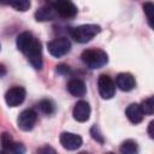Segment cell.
I'll list each match as a JSON object with an SVG mask.
<instances>
[{"label": "cell", "instance_id": "cell-1", "mask_svg": "<svg viewBox=\"0 0 154 154\" xmlns=\"http://www.w3.org/2000/svg\"><path fill=\"white\" fill-rule=\"evenodd\" d=\"M82 61L89 67V69H100L105 66L108 63V57L105 51L102 49H85L82 55Z\"/></svg>", "mask_w": 154, "mask_h": 154}, {"label": "cell", "instance_id": "cell-2", "mask_svg": "<svg viewBox=\"0 0 154 154\" xmlns=\"http://www.w3.org/2000/svg\"><path fill=\"white\" fill-rule=\"evenodd\" d=\"M100 31H101V28L96 24H84V25L73 28L71 30V36L76 42L87 43L91 38H94Z\"/></svg>", "mask_w": 154, "mask_h": 154}, {"label": "cell", "instance_id": "cell-3", "mask_svg": "<svg viewBox=\"0 0 154 154\" xmlns=\"http://www.w3.org/2000/svg\"><path fill=\"white\" fill-rule=\"evenodd\" d=\"M29 60V63L31 64V66L36 70H41L42 69V48H41V42L35 37L34 41L31 42V45L29 46V48L26 49V52L24 53Z\"/></svg>", "mask_w": 154, "mask_h": 154}, {"label": "cell", "instance_id": "cell-4", "mask_svg": "<svg viewBox=\"0 0 154 154\" xmlns=\"http://www.w3.org/2000/svg\"><path fill=\"white\" fill-rule=\"evenodd\" d=\"M47 47H48V52L51 53V55H53L55 58H60L70 52L71 42L66 37H59V38H55V40L48 42Z\"/></svg>", "mask_w": 154, "mask_h": 154}, {"label": "cell", "instance_id": "cell-5", "mask_svg": "<svg viewBox=\"0 0 154 154\" xmlns=\"http://www.w3.org/2000/svg\"><path fill=\"white\" fill-rule=\"evenodd\" d=\"M51 5L54 8L55 13L63 18H73L77 14V7L71 1L59 0V1L51 2Z\"/></svg>", "mask_w": 154, "mask_h": 154}, {"label": "cell", "instance_id": "cell-6", "mask_svg": "<svg viewBox=\"0 0 154 154\" xmlns=\"http://www.w3.org/2000/svg\"><path fill=\"white\" fill-rule=\"evenodd\" d=\"M97 88L99 93L102 99H112L116 94V84L113 79L107 75H101L97 79Z\"/></svg>", "mask_w": 154, "mask_h": 154}, {"label": "cell", "instance_id": "cell-7", "mask_svg": "<svg viewBox=\"0 0 154 154\" xmlns=\"http://www.w3.org/2000/svg\"><path fill=\"white\" fill-rule=\"evenodd\" d=\"M37 119V114L34 109H24L23 112L19 113L18 118H17V125L20 130L23 131H30Z\"/></svg>", "mask_w": 154, "mask_h": 154}, {"label": "cell", "instance_id": "cell-8", "mask_svg": "<svg viewBox=\"0 0 154 154\" xmlns=\"http://www.w3.org/2000/svg\"><path fill=\"white\" fill-rule=\"evenodd\" d=\"M25 89L23 87H12L5 94V101L10 107L19 106L25 99Z\"/></svg>", "mask_w": 154, "mask_h": 154}, {"label": "cell", "instance_id": "cell-9", "mask_svg": "<svg viewBox=\"0 0 154 154\" xmlns=\"http://www.w3.org/2000/svg\"><path fill=\"white\" fill-rule=\"evenodd\" d=\"M59 141H60V144L67 150H76L83 143L82 137L72 132H63L59 137Z\"/></svg>", "mask_w": 154, "mask_h": 154}, {"label": "cell", "instance_id": "cell-10", "mask_svg": "<svg viewBox=\"0 0 154 154\" xmlns=\"http://www.w3.org/2000/svg\"><path fill=\"white\" fill-rule=\"evenodd\" d=\"M72 116L77 122H81V123L87 122L90 117V106H89V103L87 101H83V100L78 101L73 107Z\"/></svg>", "mask_w": 154, "mask_h": 154}, {"label": "cell", "instance_id": "cell-11", "mask_svg": "<svg viewBox=\"0 0 154 154\" xmlns=\"http://www.w3.org/2000/svg\"><path fill=\"white\" fill-rule=\"evenodd\" d=\"M116 84L117 87L123 90V91H130L135 88V78L131 73H128V72H123V73H119L117 76V79H116Z\"/></svg>", "mask_w": 154, "mask_h": 154}, {"label": "cell", "instance_id": "cell-12", "mask_svg": "<svg viewBox=\"0 0 154 154\" xmlns=\"http://www.w3.org/2000/svg\"><path fill=\"white\" fill-rule=\"evenodd\" d=\"M125 114L128 117V119L132 123V124H138L142 122L143 119V112L141 109V106L138 103H131L128 106L126 111H125Z\"/></svg>", "mask_w": 154, "mask_h": 154}, {"label": "cell", "instance_id": "cell-13", "mask_svg": "<svg viewBox=\"0 0 154 154\" xmlns=\"http://www.w3.org/2000/svg\"><path fill=\"white\" fill-rule=\"evenodd\" d=\"M67 90L73 96H84L87 88H85V84L83 81H81L78 78H72L67 83Z\"/></svg>", "mask_w": 154, "mask_h": 154}, {"label": "cell", "instance_id": "cell-14", "mask_svg": "<svg viewBox=\"0 0 154 154\" xmlns=\"http://www.w3.org/2000/svg\"><path fill=\"white\" fill-rule=\"evenodd\" d=\"M57 16L54 8L52 7L51 4H48L47 6H43L41 8H38L35 13V18L36 20H40V22H45V20H52L54 19Z\"/></svg>", "mask_w": 154, "mask_h": 154}, {"label": "cell", "instance_id": "cell-15", "mask_svg": "<svg viewBox=\"0 0 154 154\" xmlns=\"http://www.w3.org/2000/svg\"><path fill=\"white\" fill-rule=\"evenodd\" d=\"M34 38H35V37H34L32 34L29 32V31H24V32L19 34L18 37H17V47H18V49H19L20 52L25 53L26 49L29 48V46L31 45V42L34 41Z\"/></svg>", "mask_w": 154, "mask_h": 154}, {"label": "cell", "instance_id": "cell-16", "mask_svg": "<svg viewBox=\"0 0 154 154\" xmlns=\"http://www.w3.org/2000/svg\"><path fill=\"white\" fill-rule=\"evenodd\" d=\"M119 149L122 154H137L138 153V146L134 140L124 141Z\"/></svg>", "mask_w": 154, "mask_h": 154}, {"label": "cell", "instance_id": "cell-17", "mask_svg": "<svg viewBox=\"0 0 154 154\" xmlns=\"http://www.w3.org/2000/svg\"><path fill=\"white\" fill-rule=\"evenodd\" d=\"M140 106H141L143 114L144 113L146 114H153L154 113V99L153 97H148V99L143 100Z\"/></svg>", "mask_w": 154, "mask_h": 154}, {"label": "cell", "instance_id": "cell-18", "mask_svg": "<svg viewBox=\"0 0 154 154\" xmlns=\"http://www.w3.org/2000/svg\"><path fill=\"white\" fill-rule=\"evenodd\" d=\"M38 107H40V109H41L45 114H48V116L54 112V103H53L51 100H47V99L41 100L40 103H38Z\"/></svg>", "mask_w": 154, "mask_h": 154}, {"label": "cell", "instance_id": "cell-19", "mask_svg": "<svg viewBox=\"0 0 154 154\" xmlns=\"http://www.w3.org/2000/svg\"><path fill=\"white\" fill-rule=\"evenodd\" d=\"M7 5L14 7L17 11L24 12V11L29 10V7H30V1H26V0H16V1H10V2H7Z\"/></svg>", "mask_w": 154, "mask_h": 154}, {"label": "cell", "instance_id": "cell-20", "mask_svg": "<svg viewBox=\"0 0 154 154\" xmlns=\"http://www.w3.org/2000/svg\"><path fill=\"white\" fill-rule=\"evenodd\" d=\"M0 141H1L2 147H4L5 149H7V150H10L11 147L13 146V143H14L12 136H11L8 132H2V135H1V137H0Z\"/></svg>", "mask_w": 154, "mask_h": 154}, {"label": "cell", "instance_id": "cell-21", "mask_svg": "<svg viewBox=\"0 0 154 154\" xmlns=\"http://www.w3.org/2000/svg\"><path fill=\"white\" fill-rule=\"evenodd\" d=\"M143 10H144V13L147 16V19H148V23L150 25V28H153V10H154V6L152 2H146L143 5Z\"/></svg>", "mask_w": 154, "mask_h": 154}, {"label": "cell", "instance_id": "cell-22", "mask_svg": "<svg viewBox=\"0 0 154 154\" xmlns=\"http://www.w3.org/2000/svg\"><path fill=\"white\" fill-rule=\"evenodd\" d=\"M90 134H91V137L94 138V140H96L97 142H100V143H103V136L100 134V130H99V128L96 126V125H94L91 129H90Z\"/></svg>", "mask_w": 154, "mask_h": 154}, {"label": "cell", "instance_id": "cell-23", "mask_svg": "<svg viewBox=\"0 0 154 154\" xmlns=\"http://www.w3.org/2000/svg\"><path fill=\"white\" fill-rule=\"evenodd\" d=\"M10 152H11L12 154H25V147H24V144H22V143L14 142L13 146L11 147Z\"/></svg>", "mask_w": 154, "mask_h": 154}, {"label": "cell", "instance_id": "cell-24", "mask_svg": "<svg viewBox=\"0 0 154 154\" xmlns=\"http://www.w3.org/2000/svg\"><path fill=\"white\" fill-rule=\"evenodd\" d=\"M38 154H57L55 149L49 147V146H46V147H42L40 150H38Z\"/></svg>", "mask_w": 154, "mask_h": 154}, {"label": "cell", "instance_id": "cell-25", "mask_svg": "<svg viewBox=\"0 0 154 154\" xmlns=\"http://www.w3.org/2000/svg\"><path fill=\"white\" fill-rule=\"evenodd\" d=\"M57 71L60 72V73H69L70 69L66 65H59V66H57Z\"/></svg>", "mask_w": 154, "mask_h": 154}, {"label": "cell", "instance_id": "cell-26", "mask_svg": "<svg viewBox=\"0 0 154 154\" xmlns=\"http://www.w3.org/2000/svg\"><path fill=\"white\" fill-rule=\"evenodd\" d=\"M153 124H154V122H150L149 125H148V135H149L150 138L154 137V134H153Z\"/></svg>", "mask_w": 154, "mask_h": 154}, {"label": "cell", "instance_id": "cell-27", "mask_svg": "<svg viewBox=\"0 0 154 154\" xmlns=\"http://www.w3.org/2000/svg\"><path fill=\"white\" fill-rule=\"evenodd\" d=\"M5 75H6V67L2 64H0V77H2Z\"/></svg>", "mask_w": 154, "mask_h": 154}, {"label": "cell", "instance_id": "cell-28", "mask_svg": "<svg viewBox=\"0 0 154 154\" xmlns=\"http://www.w3.org/2000/svg\"><path fill=\"white\" fill-rule=\"evenodd\" d=\"M0 154H7L5 150H0Z\"/></svg>", "mask_w": 154, "mask_h": 154}, {"label": "cell", "instance_id": "cell-29", "mask_svg": "<svg viewBox=\"0 0 154 154\" xmlns=\"http://www.w3.org/2000/svg\"><path fill=\"white\" fill-rule=\"evenodd\" d=\"M79 154H88V153H84V152H83V153H79Z\"/></svg>", "mask_w": 154, "mask_h": 154}, {"label": "cell", "instance_id": "cell-30", "mask_svg": "<svg viewBox=\"0 0 154 154\" xmlns=\"http://www.w3.org/2000/svg\"><path fill=\"white\" fill-rule=\"evenodd\" d=\"M108 154H114V153H108Z\"/></svg>", "mask_w": 154, "mask_h": 154}]
</instances>
